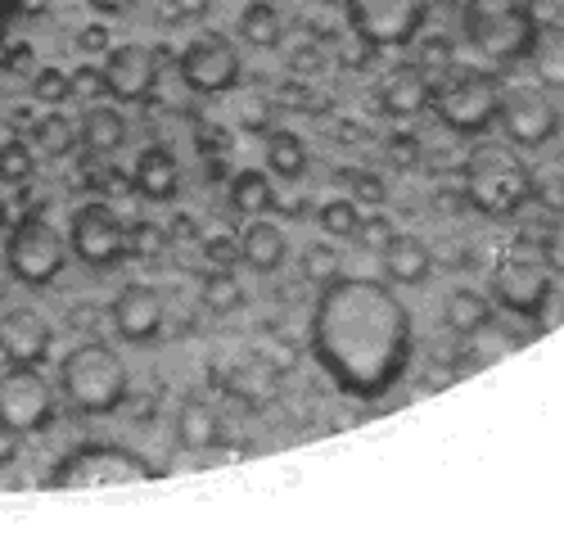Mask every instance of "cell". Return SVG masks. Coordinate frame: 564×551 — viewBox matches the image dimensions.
<instances>
[{"label": "cell", "mask_w": 564, "mask_h": 551, "mask_svg": "<svg viewBox=\"0 0 564 551\" xmlns=\"http://www.w3.org/2000/svg\"><path fill=\"white\" fill-rule=\"evenodd\" d=\"M312 353L348 398H384L411 361V312L389 281L335 276L312 307Z\"/></svg>", "instance_id": "cell-1"}, {"label": "cell", "mask_w": 564, "mask_h": 551, "mask_svg": "<svg viewBox=\"0 0 564 551\" xmlns=\"http://www.w3.org/2000/svg\"><path fill=\"white\" fill-rule=\"evenodd\" d=\"M127 389H131L127 361L100 339L77 344L59 361V393L82 417H109V411H118L127 402Z\"/></svg>", "instance_id": "cell-2"}, {"label": "cell", "mask_w": 564, "mask_h": 551, "mask_svg": "<svg viewBox=\"0 0 564 551\" xmlns=\"http://www.w3.org/2000/svg\"><path fill=\"white\" fill-rule=\"evenodd\" d=\"M538 195V181L529 163L506 150V145H479L465 163V199L488 217H510L520 213Z\"/></svg>", "instance_id": "cell-3"}, {"label": "cell", "mask_w": 564, "mask_h": 551, "mask_svg": "<svg viewBox=\"0 0 564 551\" xmlns=\"http://www.w3.org/2000/svg\"><path fill=\"white\" fill-rule=\"evenodd\" d=\"M159 471L140 452L118 443H86L59 456L51 471V488H122V484H145Z\"/></svg>", "instance_id": "cell-4"}, {"label": "cell", "mask_w": 564, "mask_h": 551, "mask_svg": "<svg viewBox=\"0 0 564 551\" xmlns=\"http://www.w3.org/2000/svg\"><path fill=\"white\" fill-rule=\"evenodd\" d=\"M434 114L443 127L460 131V136H479L497 122V109H501V82L484 68H465V73H452L447 82L434 86L430 96Z\"/></svg>", "instance_id": "cell-5"}, {"label": "cell", "mask_w": 564, "mask_h": 551, "mask_svg": "<svg viewBox=\"0 0 564 551\" xmlns=\"http://www.w3.org/2000/svg\"><path fill=\"white\" fill-rule=\"evenodd\" d=\"M6 267L19 285L28 290H45L59 281V271L68 267V240L55 231L45 217H23L10 240H6Z\"/></svg>", "instance_id": "cell-6"}, {"label": "cell", "mask_w": 564, "mask_h": 551, "mask_svg": "<svg viewBox=\"0 0 564 551\" xmlns=\"http://www.w3.org/2000/svg\"><path fill=\"white\" fill-rule=\"evenodd\" d=\"M465 32L475 41V51L492 64H510V60H524L529 41L538 32V19L533 10L524 6H492V0H475V6L465 10Z\"/></svg>", "instance_id": "cell-7"}, {"label": "cell", "mask_w": 564, "mask_h": 551, "mask_svg": "<svg viewBox=\"0 0 564 551\" xmlns=\"http://www.w3.org/2000/svg\"><path fill=\"white\" fill-rule=\"evenodd\" d=\"M55 421V385L41 376V366H6L0 371V430L41 434Z\"/></svg>", "instance_id": "cell-8"}, {"label": "cell", "mask_w": 564, "mask_h": 551, "mask_svg": "<svg viewBox=\"0 0 564 551\" xmlns=\"http://www.w3.org/2000/svg\"><path fill=\"white\" fill-rule=\"evenodd\" d=\"M497 122L514 150H542L560 131V109L546 96V86H506Z\"/></svg>", "instance_id": "cell-9"}, {"label": "cell", "mask_w": 564, "mask_h": 551, "mask_svg": "<svg viewBox=\"0 0 564 551\" xmlns=\"http://www.w3.org/2000/svg\"><path fill=\"white\" fill-rule=\"evenodd\" d=\"M348 6V23L361 41L380 45H406L415 41V32L425 28V14H430V0H344Z\"/></svg>", "instance_id": "cell-10"}, {"label": "cell", "mask_w": 564, "mask_h": 551, "mask_svg": "<svg viewBox=\"0 0 564 551\" xmlns=\"http://www.w3.org/2000/svg\"><path fill=\"white\" fill-rule=\"evenodd\" d=\"M68 245L86 267H118L127 258V226L109 204L90 199L73 213Z\"/></svg>", "instance_id": "cell-11"}, {"label": "cell", "mask_w": 564, "mask_h": 551, "mask_svg": "<svg viewBox=\"0 0 564 551\" xmlns=\"http://www.w3.org/2000/svg\"><path fill=\"white\" fill-rule=\"evenodd\" d=\"M240 51H235V41L208 32L199 41H191L181 51V77L191 90H199V96H221V90H230L235 82H240Z\"/></svg>", "instance_id": "cell-12"}, {"label": "cell", "mask_w": 564, "mask_h": 551, "mask_svg": "<svg viewBox=\"0 0 564 551\" xmlns=\"http://www.w3.org/2000/svg\"><path fill=\"white\" fill-rule=\"evenodd\" d=\"M492 294L514 316H542L551 303V267L533 258H506L492 271Z\"/></svg>", "instance_id": "cell-13"}, {"label": "cell", "mask_w": 564, "mask_h": 551, "mask_svg": "<svg viewBox=\"0 0 564 551\" xmlns=\"http://www.w3.org/2000/svg\"><path fill=\"white\" fill-rule=\"evenodd\" d=\"M154 77H159V64H154V51H145V45L127 41V45L105 51V64H100L105 96H113L122 105H135L154 90Z\"/></svg>", "instance_id": "cell-14"}, {"label": "cell", "mask_w": 564, "mask_h": 551, "mask_svg": "<svg viewBox=\"0 0 564 551\" xmlns=\"http://www.w3.org/2000/svg\"><path fill=\"white\" fill-rule=\"evenodd\" d=\"M163 316H167V307L154 285H122L109 303V321L127 344H150L163 331Z\"/></svg>", "instance_id": "cell-15"}, {"label": "cell", "mask_w": 564, "mask_h": 551, "mask_svg": "<svg viewBox=\"0 0 564 551\" xmlns=\"http://www.w3.org/2000/svg\"><path fill=\"white\" fill-rule=\"evenodd\" d=\"M51 321H45L36 307H10L0 316V353H6L10 366H41L45 353H51Z\"/></svg>", "instance_id": "cell-16"}, {"label": "cell", "mask_w": 564, "mask_h": 551, "mask_svg": "<svg viewBox=\"0 0 564 551\" xmlns=\"http://www.w3.org/2000/svg\"><path fill=\"white\" fill-rule=\"evenodd\" d=\"M430 96H434V86H430V73L420 64H398L380 82V105L393 118H415L420 109H430Z\"/></svg>", "instance_id": "cell-17"}, {"label": "cell", "mask_w": 564, "mask_h": 551, "mask_svg": "<svg viewBox=\"0 0 564 551\" xmlns=\"http://www.w3.org/2000/svg\"><path fill=\"white\" fill-rule=\"evenodd\" d=\"M172 434L185 452H213L221 443V411L204 398V393H191L181 407H176V417H172Z\"/></svg>", "instance_id": "cell-18"}, {"label": "cell", "mask_w": 564, "mask_h": 551, "mask_svg": "<svg viewBox=\"0 0 564 551\" xmlns=\"http://www.w3.org/2000/svg\"><path fill=\"white\" fill-rule=\"evenodd\" d=\"M131 186L145 195V199H154V204L176 199V191H181V163H176V154L163 150V145L140 150L135 172H131Z\"/></svg>", "instance_id": "cell-19"}, {"label": "cell", "mask_w": 564, "mask_h": 551, "mask_svg": "<svg viewBox=\"0 0 564 551\" xmlns=\"http://www.w3.org/2000/svg\"><path fill=\"white\" fill-rule=\"evenodd\" d=\"M384 258V281L389 285H425L430 271H434V253L420 236H393Z\"/></svg>", "instance_id": "cell-20"}, {"label": "cell", "mask_w": 564, "mask_h": 551, "mask_svg": "<svg viewBox=\"0 0 564 551\" xmlns=\"http://www.w3.org/2000/svg\"><path fill=\"white\" fill-rule=\"evenodd\" d=\"M240 262L245 267H253V271H280V262L290 258V240H285V231H280L275 222H267V217H253L245 231H240Z\"/></svg>", "instance_id": "cell-21"}, {"label": "cell", "mask_w": 564, "mask_h": 551, "mask_svg": "<svg viewBox=\"0 0 564 551\" xmlns=\"http://www.w3.org/2000/svg\"><path fill=\"white\" fill-rule=\"evenodd\" d=\"M538 86L564 90V23H538L529 51H524Z\"/></svg>", "instance_id": "cell-22"}, {"label": "cell", "mask_w": 564, "mask_h": 551, "mask_svg": "<svg viewBox=\"0 0 564 551\" xmlns=\"http://www.w3.org/2000/svg\"><path fill=\"white\" fill-rule=\"evenodd\" d=\"M77 141H82L90 154H100V159L118 154V150L127 145V118H122V109L90 105V109L82 114V122H77Z\"/></svg>", "instance_id": "cell-23"}, {"label": "cell", "mask_w": 564, "mask_h": 551, "mask_svg": "<svg viewBox=\"0 0 564 551\" xmlns=\"http://www.w3.org/2000/svg\"><path fill=\"white\" fill-rule=\"evenodd\" d=\"M443 321H447V331L452 335H465V339H475L492 326V303L475 290H452L447 303H443Z\"/></svg>", "instance_id": "cell-24"}, {"label": "cell", "mask_w": 564, "mask_h": 551, "mask_svg": "<svg viewBox=\"0 0 564 551\" xmlns=\"http://www.w3.org/2000/svg\"><path fill=\"white\" fill-rule=\"evenodd\" d=\"M41 159H68L82 141H77V127H73V118H64L59 109H51L45 118H36V127H32V141H28Z\"/></svg>", "instance_id": "cell-25"}, {"label": "cell", "mask_w": 564, "mask_h": 551, "mask_svg": "<svg viewBox=\"0 0 564 551\" xmlns=\"http://www.w3.org/2000/svg\"><path fill=\"white\" fill-rule=\"evenodd\" d=\"M230 208L235 213H249V217H267L275 208L271 176L267 172H253V168L235 172V181H230Z\"/></svg>", "instance_id": "cell-26"}, {"label": "cell", "mask_w": 564, "mask_h": 551, "mask_svg": "<svg viewBox=\"0 0 564 551\" xmlns=\"http://www.w3.org/2000/svg\"><path fill=\"white\" fill-rule=\"evenodd\" d=\"M267 172L280 181H299L307 172V145L294 131H271L267 136Z\"/></svg>", "instance_id": "cell-27"}, {"label": "cell", "mask_w": 564, "mask_h": 551, "mask_svg": "<svg viewBox=\"0 0 564 551\" xmlns=\"http://www.w3.org/2000/svg\"><path fill=\"white\" fill-rule=\"evenodd\" d=\"M240 36L253 45V51H271V45H280V36H285V23H280L275 6L253 0V6L240 14Z\"/></svg>", "instance_id": "cell-28"}, {"label": "cell", "mask_w": 564, "mask_h": 551, "mask_svg": "<svg viewBox=\"0 0 564 551\" xmlns=\"http://www.w3.org/2000/svg\"><path fill=\"white\" fill-rule=\"evenodd\" d=\"M204 307L213 316H235V312L245 307V285L235 281L230 267H213V276L204 281Z\"/></svg>", "instance_id": "cell-29"}, {"label": "cell", "mask_w": 564, "mask_h": 551, "mask_svg": "<svg viewBox=\"0 0 564 551\" xmlns=\"http://www.w3.org/2000/svg\"><path fill=\"white\" fill-rule=\"evenodd\" d=\"M316 222H321V231L330 236V240H352L357 222H361V204H357L352 195H344V199H330V204H321Z\"/></svg>", "instance_id": "cell-30"}, {"label": "cell", "mask_w": 564, "mask_h": 551, "mask_svg": "<svg viewBox=\"0 0 564 551\" xmlns=\"http://www.w3.org/2000/svg\"><path fill=\"white\" fill-rule=\"evenodd\" d=\"M36 172V150L28 141H0V186H23Z\"/></svg>", "instance_id": "cell-31"}, {"label": "cell", "mask_w": 564, "mask_h": 551, "mask_svg": "<svg viewBox=\"0 0 564 551\" xmlns=\"http://www.w3.org/2000/svg\"><path fill=\"white\" fill-rule=\"evenodd\" d=\"M32 96H36L41 105L59 109V105L73 100V77H68L59 64H45V68H36V77H32Z\"/></svg>", "instance_id": "cell-32"}, {"label": "cell", "mask_w": 564, "mask_h": 551, "mask_svg": "<svg viewBox=\"0 0 564 551\" xmlns=\"http://www.w3.org/2000/svg\"><path fill=\"white\" fill-rule=\"evenodd\" d=\"M398 236V226L384 217V213H361V222H357V231H352V240H361V249H370V253H384L389 249V240Z\"/></svg>", "instance_id": "cell-33"}, {"label": "cell", "mask_w": 564, "mask_h": 551, "mask_svg": "<svg viewBox=\"0 0 564 551\" xmlns=\"http://www.w3.org/2000/svg\"><path fill=\"white\" fill-rule=\"evenodd\" d=\"M303 276L312 285H325V281H335L339 276V249L335 245H312L303 253Z\"/></svg>", "instance_id": "cell-34"}, {"label": "cell", "mask_w": 564, "mask_h": 551, "mask_svg": "<svg viewBox=\"0 0 564 551\" xmlns=\"http://www.w3.org/2000/svg\"><path fill=\"white\" fill-rule=\"evenodd\" d=\"M348 186H352V199H357L361 208L384 204V181L375 176V172H348Z\"/></svg>", "instance_id": "cell-35"}, {"label": "cell", "mask_w": 564, "mask_h": 551, "mask_svg": "<svg viewBox=\"0 0 564 551\" xmlns=\"http://www.w3.org/2000/svg\"><path fill=\"white\" fill-rule=\"evenodd\" d=\"M163 236H159V226H135V231H127V253H159Z\"/></svg>", "instance_id": "cell-36"}, {"label": "cell", "mask_w": 564, "mask_h": 551, "mask_svg": "<svg viewBox=\"0 0 564 551\" xmlns=\"http://www.w3.org/2000/svg\"><path fill=\"white\" fill-rule=\"evenodd\" d=\"M176 19H204L213 10V0H167Z\"/></svg>", "instance_id": "cell-37"}, {"label": "cell", "mask_w": 564, "mask_h": 551, "mask_svg": "<svg viewBox=\"0 0 564 551\" xmlns=\"http://www.w3.org/2000/svg\"><path fill=\"white\" fill-rule=\"evenodd\" d=\"M542 253H546V267L551 271H564V236H546L542 240Z\"/></svg>", "instance_id": "cell-38"}, {"label": "cell", "mask_w": 564, "mask_h": 551, "mask_svg": "<svg viewBox=\"0 0 564 551\" xmlns=\"http://www.w3.org/2000/svg\"><path fill=\"white\" fill-rule=\"evenodd\" d=\"M86 6H90V10H100V14H127L135 0H86Z\"/></svg>", "instance_id": "cell-39"}, {"label": "cell", "mask_w": 564, "mask_h": 551, "mask_svg": "<svg viewBox=\"0 0 564 551\" xmlns=\"http://www.w3.org/2000/svg\"><path fill=\"white\" fill-rule=\"evenodd\" d=\"M393 159H415V145L411 141H393Z\"/></svg>", "instance_id": "cell-40"}, {"label": "cell", "mask_w": 564, "mask_h": 551, "mask_svg": "<svg viewBox=\"0 0 564 551\" xmlns=\"http://www.w3.org/2000/svg\"><path fill=\"white\" fill-rule=\"evenodd\" d=\"M555 23H564V0H555Z\"/></svg>", "instance_id": "cell-41"}]
</instances>
